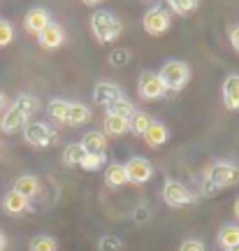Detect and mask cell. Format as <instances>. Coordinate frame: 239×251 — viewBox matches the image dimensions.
Segmentation results:
<instances>
[{
	"label": "cell",
	"mask_w": 239,
	"mask_h": 251,
	"mask_svg": "<svg viewBox=\"0 0 239 251\" xmlns=\"http://www.w3.org/2000/svg\"><path fill=\"white\" fill-rule=\"evenodd\" d=\"M68 107H70V102L63 98H53L49 102V117L53 121H58V124H65V119H68Z\"/></svg>",
	"instance_id": "cb8c5ba5"
},
{
	"label": "cell",
	"mask_w": 239,
	"mask_h": 251,
	"mask_svg": "<svg viewBox=\"0 0 239 251\" xmlns=\"http://www.w3.org/2000/svg\"><path fill=\"white\" fill-rule=\"evenodd\" d=\"M239 181V168L232 165V163H214L212 168L207 170L204 175V193L212 196L214 191L218 188H228V186H235Z\"/></svg>",
	"instance_id": "6da1fadb"
},
{
	"label": "cell",
	"mask_w": 239,
	"mask_h": 251,
	"mask_svg": "<svg viewBox=\"0 0 239 251\" xmlns=\"http://www.w3.org/2000/svg\"><path fill=\"white\" fill-rule=\"evenodd\" d=\"M24 140L30 147L42 149V147H49V142L53 140V130L47 124H42V121H28L24 126Z\"/></svg>",
	"instance_id": "8992f818"
},
{
	"label": "cell",
	"mask_w": 239,
	"mask_h": 251,
	"mask_svg": "<svg viewBox=\"0 0 239 251\" xmlns=\"http://www.w3.org/2000/svg\"><path fill=\"white\" fill-rule=\"evenodd\" d=\"M179 251H207V249H204V244L200 240H186V242H181Z\"/></svg>",
	"instance_id": "d6a6232c"
},
{
	"label": "cell",
	"mask_w": 239,
	"mask_h": 251,
	"mask_svg": "<svg viewBox=\"0 0 239 251\" xmlns=\"http://www.w3.org/2000/svg\"><path fill=\"white\" fill-rule=\"evenodd\" d=\"M230 42H232V47H235V51H239V26H235L230 30Z\"/></svg>",
	"instance_id": "e575fe53"
},
{
	"label": "cell",
	"mask_w": 239,
	"mask_h": 251,
	"mask_svg": "<svg viewBox=\"0 0 239 251\" xmlns=\"http://www.w3.org/2000/svg\"><path fill=\"white\" fill-rule=\"evenodd\" d=\"M14 40V28L9 21H0V47H7Z\"/></svg>",
	"instance_id": "4dcf8cb0"
},
{
	"label": "cell",
	"mask_w": 239,
	"mask_h": 251,
	"mask_svg": "<svg viewBox=\"0 0 239 251\" xmlns=\"http://www.w3.org/2000/svg\"><path fill=\"white\" fill-rule=\"evenodd\" d=\"M149 209H146V207H137V209H135V221H137V224H140V221H149Z\"/></svg>",
	"instance_id": "836d02e7"
},
{
	"label": "cell",
	"mask_w": 239,
	"mask_h": 251,
	"mask_svg": "<svg viewBox=\"0 0 239 251\" xmlns=\"http://www.w3.org/2000/svg\"><path fill=\"white\" fill-rule=\"evenodd\" d=\"M5 247H7V237L5 233H0V251H5Z\"/></svg>",
	"instance_id": "d590c367"
},
{
	"label": "cell",
	"mask_w": 239,
	"mask_h": 251,
	"mask_svg": "<svg viewBox=\"0 0 239 251\" xmlns=\"http://www.w3.org/2000/svg\"><path fill=\"white\" fill-rule=\"evenodd\" d=\"M128 49H114L112 54H109V63L114 65V68H119V65H125L128 63Z\"/></svg>",
	"instance_id": "1f68e13d"
},
{
	"label": "cell",
	"mask_w": 239,
	"mask_h": 251,
	"mask_svg": "<svg viewBox=\"0 0 239 251\" xmlns=\"http://www.w3.org/2000/svg\"><path fill=\"white\" fill-rule=\"evenodd\" d=\"M91 30H93V35H96L97 42H114L116 37L121 35V21L112 14V12H107V9H97L91 14Z\"/></svg>",
	"instance_id": "7a4b0ae2"
},
{
	"label": "cell",
	"mask_w": 239,
	"mask_h": 251,
	"mask_svg": "<svg viewBox=\"0 0 239 251\" xmlns=\"http://www.w3.org/2000/svg\"><path fill=\"white\" fill-rule=\"evenodd\" d=\"M37 42L42 49H58V47L65 42V33H63V28L58 24H53L49 21L40 33H37Z\"/></svg>",
	"instance_id": "9c48e42d"
},
{
	"label": "cell",
	"mask_w": 239,
	"mask_h": 251,
	"mask_svg": "<svg viewBox=\"0 0 239 251\" xmlns=\"http://www.w3.org/2000/svg\"><path fill=\"white\" fill-rule=\"evenodd\" d=\"M81 149L86 153H105L107 151V137L97 130H91L81 137Z\"/></svg>",
	"instance_id": "2e32d148"
},
{
	"label": "cell",
	"mask_w": 239,
	"mask_h": 251,
	"mask_svg": "<svg viewBox=\"0 0 239 251\" xmlns=\"http://www.w3.org/2000/svg\"><path fill=\"white\" fill-rule=\"evenodd\" d=\"M123 168H125V177H128L130 184H144V181H149L151 175H153V165H151L146 158H142V156L130 158Z\"/></svg>",
	"instance_id": "ba28073f"
},
{
	"label": "cell",
	"mask_w": 239,
	"mask_h": 251,
	"mask_svg": "<svg viewBox=\"0 0 239 251\" xmlns=\"http://www.w3.org/2000/svg\"><path fill=\"white\" fill-rule=\"evenodd\" d=\"M51 19H49V14H47V9L42 7H33L26 12V17H24V28H26L28 33H33V35H37L42 28L49 24Z\"/></svg>",
	"instance_id": "8fae6325"
},
{
	"label": "cell",
	"mask_w": 239,
	"mask_h": 251,
	"mask_svg": "<svg viewBox=\"0 0 239 251\" xmlns=\"http://www.w3.org/2000/svg\"><path fill=\"white\" fill-rule=\"evenodd\" d=\"M218 244L225 251L235 249L239 244V226H223L221 233H218Z\"/></svg>",
	"instance_id": "44dd1931"
},
{
	"label": "cell",
	"mask_w": 239,
	"mask_h": 251,
	"mask_svg": "<svg viewBox=\"0 0 239 251\" xmlns=\"http://www.w3.org/2000/svg\"><path fill=\"white\" fill-rule=\"evenodd\" d=\"M105 133L107 135H114V137L128 133V121H125V119H121V117H114V114H107V119H105Z\"/></svg>",
	"instance_id": "d4e9b609"
},
{
	"label": "cell",
	"mask_w": 239,
	"mask_h": 251,
	"mask_svg": "<svg viewBox=\"0 0 239 251\" xmlns=\"http://www.w3.org/2000/svg\"><path fill=\"white\" fill-rule=\"evenodd\" d=\"M81 2H84V5H97L100 0H81Z\"/></svg>",
	"instance_id": "f35d334b"
},
{
	"label": "cell",
	"mask_w": 239,
	"mask_h": 251,
	"mask_svg": "<svg viewBox=\"0 0 239 251\" xmlns=\"http://www.w3.org/2000/svg\"><path fill=\"white\" fill-rule=\"evenodd\" d=\"M169 7L174 9L177 14H181V17H186V14H191L193 9H197V5H200V0H167Z\"/></svg>",
	"instance_id": "f1b7e54d"
},
{
	"label": "cell",
	"mask_w": 239,
	"mask_h": 251,
	"mask_svg": "<svg viewBox=\"0 0 239 251\" xmlns=\"http://www.w3.org/2000/svg\"><path fill=\"white\" fill-rule=\"evenodd\" d=\"M2 207H5V212L12 216H19L24 214L28 209V198H24L21 193H17L14 188L12 191H7L5 193V198H2Z\"/></svg>",
	"instance_id": "9a60e30c"
},
{
	"label": "cell",
	"mask_w": 239,
	"mask_h": 251,
	"mask_svg": "<svg viewBox=\"0 0 239 251\" xmlns=\"http://www.w3.org/2000/svg\"><path fill=\"white\" fill-rule=\"evenodd\" d=\"M142 137L146 140L149 147H153V149H156V147H163V144L167 142V137H169L167 126L160 124V121H151L149 128H146V133H144Z\"/></svg>",
	"instance_id": "5bb4252c"
},
{
	"label": "cell",
	"mask_w": 239,
	"mask_h": 251,
	"mask_svg": "<svg viewBox=\"0 0 239 251\" xmlns=\"http://www.w3.org/2000/svg\"><path fill=\"white\" fill-rule=\"evenodd\" d=\"M5 102H7V100H5V93L0 91V112H2V107H5Z\"/></svg>",
	"instance_id": "8d00e7d4"
},
{
	"label": "cell",
	"mask_w": 239,
	"mask_h": 251,
	"mask_svg": "<svg viewBox=\"0 0 239 251\" xmlns=\"http://www.w3.org/2000/svg\"><path fill=\"white\" fill-rule=\"evenodd\" d=\"M135 112H137V109H135V105L128 98H119V100H114V102L107 107V114L121 117V119H125V121H130V117H133Z\"/></svg>",
	"instance_id": "ffe728a7"
},
{
	"label": "cell",
	"mask_w": 239,
	"mask_h": 251,
	"mask_svg": "<svg viewBox=\"0 0 239 251\" xmlns=\"http://www.w3.org/2000/svg\"><path fill=\"white\" fill-rule=\"evenodd\" d=\"M30 251H58V244L51 235H35L30 240Z\"/></svg>",
	"instance_id": "484cf974"
},
{
	"label": "cell",
	"mask_w": 239,
	"mask_h": 251,
	"mask_svg": "<svg viewBox=\"0 0 239 251\" xmlns=\"http://www.w3.org/2000/svg\"><path fill=\"white\" fill-rule=\"evenodd\" d=\"M100 251H121L123 249V242L114 237V235H105V237H100V242H97Z\"/></svg>",
	"instance_id": "f546056e"
},
{
	"label": "cell",
	"mask_w": 239,
	"mask_h": 251,
	"mask_svg": "<svg viewBox=\"0 0 239 251\" xmlns=\"http://www.w3.org/2000/svg\"><path fill=\"white\" fill-rule=\"evenodd\" d=\"M230 251H239V244H237V247H235V249H230Z\"/></svg>",
	"instance_id": "ab89813d"
},
{
	"label": "cell",
	"mask_w": 239,
	"mask_h": 251,
	"mask_svg": "<svg viewBox=\"0 0 239 251\" xmlns=\"http://www.w3.org/2000/svg\"><path fill=\"white\" fill-rule=\"evenodd\" d=\"M235 216H237V219H239V198H237V200H235Z\"/></svg>",
	"instance_id": "74e56055"
},
{
	"label": "cell",
	"mask_w": 239,
	"mask_h": 251,
	"mask_svg": "<svg viewBox=\"0 0 239 251\" xmlns=\"http://www.w3.org/2000/svg\"><path fill=\"white\" fill-rule=\"evenodd\" d=\"M137 93H140V98H144V100H158V98H163L167 91L163 86L158 72L146 70V72H142L140 79H137Z\"/></svg>",
	"instance_id": "5b68a950"
},
{
	"label": "cell",
	"mask_w": 239,
	"mask_h": 251,
	"mask_svg": "<svg viewBox=\"0 0 239 251\" xmlns=\"http://www.w3.org/2000/svg\"><path fill=\"white\" fill-rule=\"evenodd\" d=\"M105 165V153H84L79 168H84L86 172H96Z\"/></svg>",
	"instance_id": "83f0119b"
},
{
	"label": "cell",
	"mask_w": 239,
	"mask_h": 251,
	"mask_svg": "<svg viewBox=\"0 0 239 251\" xmlns=\"http://www.w3.org/2000/svg\"><path fill=\"white\" fill-rule=\"evenodd\" d=\"M14 191L30 200L33 196H37V191H40V181H37V177H33V175H21V177L14 181Z\"/></svg>",
	"instance_id": "e0dca14e"
},
{
	"label": "cell",
	"mask_w": 239,
	"mask_h": 251,
	"mask_svg": "<svg viewBox=\"0 0 239 251\" xmlns=\"http://www.w3.org/2000/svg\"><path fill=\"white\" fill-rule=\"evenodd\" d=\"M26 124H28V117H24V114L12 105V107L2 114V119H0V130H2V133H17V130H21Z\"/></svg>",
	"instance_id": "7c38bea8"
},
{
	"label": "cell",
	"mask_w": 239,
	"mask_h": 251,
	"mask_svg": "<svg viewBox=\"0 0 239 251\" xmlns=\"http://www.w3.org/2000/svg\"><path fill=\"white\" fill-rule=\"evenodd\" d=\"M165 91H181L191 79V68L184 61H167L158 72Z\"/></svg>",
	"instance_id": "3957f363"
},
{
	"label": "cell",
	"mask_w": 239,
	"mask_h": 251,
	"mask_svg": "<svg viewBox=\"0 0 239 251\" xmlns=\"http://www.w3.org/2000/svg\"><path fill=\"white\" fill-rule=\"evenodd\" d=\"M84 149H81V144L77 142V144H68L65 147V151H63V163L65 165H79L81 163V158H84Z\"/></svg>",
	"instance_id": "4316f807"
},
{
	"label": "cell",
	"mask_w": 239,
	"mask_h": 251,
	"mask_svg": "<svg viewBox=\"0 0 239 251\" xmlns=\"http://www.w3.org/2000/svg\"><path fill=\"white\" fill-rule=\"evenodd\" d=\"M223 102L228 109H239V75H230L223 81Z\"/></svg>",
	"instance_id": "4fadbf2b"
},
{
	"label": "cell",
	"mask_w": 239,
	"mask_h": 251,
	"mask_svg": "<svg viewBox=\"0 0 239 251\" xmlns=\"http://www.w3.org/2000/svg\"><path fill=\"white\" fill-rule=\"evenodd\" d=\"M151 121H153V119H151L146 112H135L133 117H130V121H128V130L135 135H144Z\"/></svg>",
	"instance_id": "7402d4cb"
},
{
	"label": "cell",
	"mask_w": 239,
	"mask_h": 251,
	"mask_svg": "<svg viewBox=\"0 0 239 251\" xmlns=\"http://www.w3.org/2000/svg\"><path fill=\"white\" fill-rule=\"evenodd\" d=\"M105 184L107 186H112V188H119V186H123V184H128L125 168L121 165V163H112V165L105 170Z\"/></svg>",
	"instance_id": "ac0fdd59"
},
{
	"label": "cell",
	"mask_w": 239,
	"mask_h": 251,
	"mask_svg": "<svg viewBox=\"0 0 239 251\" xmlns=\"http://www.w3.org/2000/svg\"><path fill=\"white\" fill-rule=\"evenodd\" d=\"M163 200H165L169 207L179 209V207H186V205H191V202H195V196L181 184V181L167 179L165 186H163Z\"/></svg>",
	"instance_id": "277c9868"
},
{
	"label": "cell",
	"mask_w": 239,
	"mask_h": 251,
	"mask_svg": "<svg viewBox=\"0 0 239 251\" xmlns=\"http://www.w3.org/2000/svg\"><path fill=\"white\" fill-rule=\"evenodd\" d=\"M144 30L149 33V35H163V33H167L169 24H172V19H169V12L163 7H151L146 14H144Z\"/></svg>",
	"instance_id": "52a82bcc"
},
{
	"label": "cell",
	"mask_w": 239,
	"mask_h": 251,
	"mask_svg": "<svg viewBox=\"0 0 239 251\" xmlns=\"http://www.w3.org/2000/svg\"><path fill=\"white\" fill-rule=\"evenodd\" d=\"M89 119H91V109L86 107V105H81V102H70L65 124H70V126H81V124H86Z\"/></svg>",
	"instance_id": "d6986e66"
},
{
	"label": "cell",
	"mask_w": 239,
	"mask_h": 251,
	"mask_svg": "<svg viewBox=\"0 0 239 251\" xmlns=\"http://www.w3.org/2000/svg\"><path fill=\"white\" fill-rule=\"evenodd\" d=\"M123 98V93L121 89L112 84V81H100L96 84V89H93V100H96V105H102V107H109L114 100Z\"/></svg>",
	"instance_id": "30bf717a"
},
{
	"label": "cell",
	"mask_w": 239,
	"mask_h": 251,
	"mask_svg": "<svg viewBox=\"0 0 239 251\" xmlns=\"http://www.w3.org/2000/svg\"><path fill=\"white\" fill-rule=\"evenodd\" d=\"M14 107L24 114V117H33L37 109H40V102H37V98L35 96H19L17 100H14Z\"/></svg>",
	"instance_id": "603a6c76"
}]
</instances>
